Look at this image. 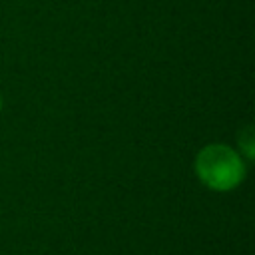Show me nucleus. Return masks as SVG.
I'll list each match as a JSON object with an SVG mask.
<instances>
[{
    "label": "nucleus",
    "mask_w": 255,
    "mask_h": 255,
    "mask_svg": "<svg viewBox=\"0 0 255 255\" xmlns=\"http://www.w3.org/2000/svg\"><path fill=\"white\" fill-rule=\"evenodd\" d=\"M0 112H2V94H0Z\"/></svg>",
    "instance_id": "obj_3"
},
{
    "label": "nucleus",
    "mask_w": 255,
    "mask_h": 255,
    "mask_svg": "<svg viewBox=\"0 0 255 255\" xmlns=\"http://www.w3.org/2000/svg\"><path fill=\"white\" fill-rule=\"evenodd\" d=\"M237 143H239V153L243 155V159L251 161L253 159V126H245L243 129L237 131Z\"/></svg>",
    "instance_id": "obj_2"
},
{
    "label": "nucleus",
    "mask_w": 255,
    "mask_h": 255,
    "mask_svg": "<svg viewBox=\"0 0 255 255\" xmlns=\"http://www.w3.org/2000/svg\"><path fill=\"white\" fill-rule=\"evenodd\" d=\"M193 169L207 189L231 191L243 183L247 175V161L231 145L207 143L195 153Z\"/></svg>",
    "instance_id": "obj_1"
}]
</instances>
